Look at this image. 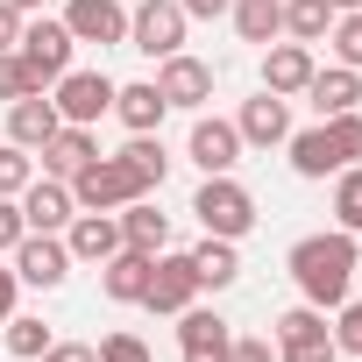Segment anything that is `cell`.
<instances>
[{"instance_id": "cell-1", "label": "cell", "mask_w": 362, "mask_h": 362, "mask_svg": "<svg viewBox=\"0 0 362 362\" xmlns=\"http://www.w3.org/2000/svg\"><path fill=\"white\" fill-rule=\"evenodd\" d=\"M284 270H291L298 298L327 313V305H341V298H348V284H355V270H362V249H355V235H348V228H327V235L291 242Z\"/></svg>"}, {"instance_id": "cell-2", "label": "cell", "mask_w": 362, "mask_h": 362, "mask_svg": "<svg viewBox=\"0 0 362 362\" xmlns=\"http://www.w3.org/2000/svg\"><path fill=\"white\" fill-rule=\"evenodd\" d=\"M192 214H199V228H206V235L242 242V235L256 228V192L242 185L235 170H221V177H206V185L192 192Z\"/></svg>"}, {"instance_id": "cell-3", "label": "cell", "mask_w": 362, "mask_h": 362, "mask_svg": "<svg viewBox=\"0 0 362 362\" xmlns=\"http://www.w3.org/2000/svg\"><path fill=\"white\" fill-rule=\"evenodd\" d=\"M270 341H277V362H334V355H341V348H334V327H327L320 305H291V313H277Z\"/></svg>"}, {"instance_id": "cell-4", "label": "cell", "mask_w": 362, "mask_h": 362, "mask_svg": "<svg viewBox=\"0 0 362 362\" xmlns=\"http://www.w3.org/2000/svg\"><path fill=\"white\" fill-rule=\"evenodd\" d=\"M71 29L64 22H50V15H36V22H22V43H15V57L29 64V78L36 86H57L64 71H71Z\"/></svg>"}, {"instance_id": "cell-5", "label": "cell", "mask_w": 362, "mask_h": 362, "mask_svg": "<svg viewBox=\"0 0 362 362\" xmlns=\"http://www.w3.org/2000/svg\"><path fill=\"white\" fill-rule=\"evenodd\" d=\"M71 199H78V214H121L128 199H149V192H135V177L121 170V156H93L78 177H71Z\"/></svg>"}, {"instance_id": "cell-6", "label": "cell", "mask_w": 362, "mask_h": 362, "mask_svg": "<svg viewBox=\"0 0 362 362\" xmlns=\"http://www.w3.org/2000/svg\"><path fill=\"white\" fill-rule=\"evenodd\" d=\"M185 8H177V0H142V8L128 15V50H142V57H170V50H185Z\"/></svg>"}, {"instance_id": "cell-7", "label": "cell", "mask_w": 362, "mask_h": 362, "mask_svg": "<svg viewBox=\"0 0 362 362\" xmlns=\"http://www.w3.org/2000/svg\"><path fill=\"white\" fill-rule=\"evenodd\" d=\"M156 93H163V107H177V114H206V100H214V64L192 57V50H170V57L156 64Z\"/></svg>"}, {"instance_id": "cell-8", "label": "cell", "mask_w": 362, "mask_h": 362, "mask_svg": "<svg viewBox=\"0 0 362 362\" xmlns=\"http://www.w3.org/2000/svg\"><path fill=\"white\" fill-rule=\"evenodd\" d=\"M50 107H57V121L93 128L100 114H114V78H107V71H64L57 93H50Z\"/></svg>"}, {"instance_id": "cell-9", "label": "cell", "mask_w": 362, "mask_h": 362, "mask_svg": "<svg viewBox=\"0 0 362 362\" xmlns=\"http://www.w3.org/2000/svg\"><path fill=\"white\" fill-rule=\"evenodd\" d=\"M185 156H192L206 177H221V170H235V163H242V128H235V121H221V114H192Z\"/></svg>"}, {"instance_id": "cell-10", "label": "cell", "mask_w": 362, "mask_h": 362, "mask_svg": "<svg viewBox=\"0 0 362 362\" xmlns=\"http://www.w3.org/2000/svg\"><path fill=\"white\" fill-rule=\"evenodd\" d=\"M57 22L71 29V43H100V50L128 43V8H121V0H64Z\"/></svg>"}, {"instance_id": "cell-11", "label": "cell", "mask_w": 362, "mask_h": 362, "mask_svg": "<svg viewBox=\"0 0 362 362\" xmlns=\"http://www.w3.org/2000/svg\"><path fill=\"white\" fill-rule=\"evenodd\" d=\"M228 348H235V327L221 313H206L199 298L177 313V355L185 362H228Z\"/></svg>"}, {"instance_id": "cell-12", "label": "cell", "mask_w": 362, "mask_h": 362, "mask_svg": "<svg viewBox=\"0 0 362 362\" xmlns=\"http://www.w3.org/2000/svg\"><path fill=\"white\" fill-rule=\"evenodd\" d=\"M15 277L36 284V291H57V284L71 277V249H64V235H22V242H15Z\"/></svg>"}, {"instance_id": "cell-13", "label": "cell", "mask_w": 362, "mask_h": 362, "mask_svg": "<svg viewBox=\"0 0 362 362\" xmlns=\"http://www.w3.org/2000/svg\"><path fill=\"white\" fill-rule=\"evenodd\" d=\"M192 298H199L192 256H170V249H163V256L149 263V291H142V305H149V313H170V320H177V313H185Z\"/></svg>"}, {"instance_id": "cell-14", "label": "cell", "mask_w": 362, "mask_h": 362, "mask_svg": "<svg viewBox=\"0 0 362 362\" xmlns=\"http://www.w3.org/2000/svg\"><path fill=\"white\" fill-rule=\"evenodd\" d=\"M71 214H78V199H71V185L64 177H29V192H22V221H29V235H64L71 228Z\"/></svg>"}, {"instance_id": "cell-15", "label": "cell", "mask_w": 362, "mask_h": 362, "mask_svg": "<svg viewBox=\"0 0 362 362\" xmlns=\"http://www.w3.org/2000/svg\"><path fill=\"white\" fill-rule=\"evenodd\" d=\"M313 71H320L313 43H263V93H277V100H298V93L313 86Z\"/></svg>"}, {"instance_id": "cell-16", "label": "cell", "mask_w": 362, "mask_h": 362, "mask_svg": "<svg viewBox=\"0 0 362 362\" xmlns=\"http://www.w3.org/2000/svg\"><path fill=\"white\" fill-rule=\"evenodd\" d=\"M235 128H242V149H284V135H291V100L256 93V100H242Z\"/></svg>"}, {"instance_id": "cell-17", "label": "cell", "mask_w": 362, "mask_h": 362, "mask_svg": "<svg viewBox=\"0 0 362 362\" xmlns=\"http://www.w3.org/2000/svg\"><path fill=\"white\" fill-rule=\"evenodd\" d=\"M93 156H100L93 128H71V121H64V128H57V135H50L43 149H36V170H43V177H64V185H71V177H78V170H86Z\"/></svg>"}, {"instance_id": "cell-18", "label": "cell", "mask_w": 362, "mask_h": 362, "mask_svg": "<svg viewBox=\"0 0 362 362\" xmlns=\"http://www.w3.org/2000/svg\"><path fill=\"white\" fill-rule=\"evenodd\" d=\"M149 263H156L149 249H128V242H121V249L100 263V291H107L114 305H142V291H149Z\"/></svg>"}, {"instance_id": "cell-19", "label": "cell", "mask_w": 362, "mask_h": 362, "mask_svg": "<svg viewBox=\"0 0 362 362\" xmlns=\"http://www.w3.org/2000/svg\"><path fill=\"white\" fill-rule=\"evenodd\" d=\"M284 149H291V170H298V177H313V185H320V177H334V170H348V163H341V149H334V135H327V121L291 128V135H284Z\"/></svg>"}, {"instance_id": "cell-20", "label": "cell", "mask_w": 362, "mask_h": 362, "mask_svg": "<svg viewBox=\"0 0 362 362\" xmlns=\"http://www.w3.org/2000/svg\"><path fill=\"white\" fill-rule=\"evenodd\" d=\"M64 249H71V263H107L121 249V214H71Z\"/></svg>"}, {"instance_id": "cell-21", "label": "cell", "mask_w": 362, "mask_h": 362, "mask_svg": "<svg viewBox=\"0 0 362 362\" xmlns=\"http://www.w3.org/2000/svg\"><path fill=\"white\" fill-rule=\"evenodd\" d=\"M298 100H313V114H320V121H334V114L362 107V71H348V64H327V71H313V86H305Z\"/></svg>"}, {"instance_id": "cell-22", "label": "cell", "mask_w": 362, "mask_h": 362, "mask_svg": "<svg viewBox=\"0 0 362 362\" xmlns=\"http://www.w3.org/2000/svg\"><path fill=\"white\" fill-rule=\"evenodd\" d=\"M163 93H156V78H135V86H114V121L128 128V135H156L163 128Z\"/></svg>"}, {"instance_id": "cell-23", "label": "cell", "mask_w": 362, "mask_h": 362, "mask_svg": "<svg viewBox=\"0 0 362 362\" xmlns=\"http://www.w3.org/2000/svg\"><path fill=\"white\" fill-rule=\"evenodd\" d=\"M114 156H121V170L135 177V192H163V177H170V149H163V135H128Z\"/></svg>"}, {"instance_id": "cell-24", "label": "cell", "mask_w": 362, "mask_h": 362, "mask_svg": "<svg viewBox=\"0 0 362 362\" xmlns=\"http://www.w3.org/2000/svg\"><path fill=\"white\" fill-rule=\"evenodd\" d=\"M57 128H64V121H57V107H50L43 93H22V100L8 107V142H22L29 156H36V149H43Z\"/></svg>"}, {"instance_id": "cell-25", "label": "cell", "mask_w": 362, "mask_h": 362, "mask_svg": "<svg viewBox=\"0 0 362 362\" xmlns=\"http://www.w3.org/2000/svg\"><path fill=\"white\" fill-rule=\"evenodd\" d=\"M121 242L163 256V249H170V214H156V199H128V206H121Z\"/></svg>"}, {"instance_id": "cell-26", "label": "cell", "mask_w": 362, "mask_h": 362, "mask_svg": "<svg viewBox=\"0 0 362 362\" xmlns=\"http://www.w3.org/2000/svg\"><path fill=\"white\" fill-rule=\"evenodd\" d=\"M185 256H192V277H199V291H228V284L242 277V256H235V242H221V235L192 242Z\"/></svg>"}, {"instance_id": "cell-27", "label": "cell", "mask_w": 362, "mask_h": 362, "mask_svg": "<svg viewBox=\"0 0 362 362\" xmlns=\"http://www.w3.org/2000/svg\"><path fill=\"white\" fill-rule=\"evenodd\" d=\"M228 22H235L242 43H277L284 36V0H235Z\"/></svg>"}, {"instance_id": "cell-28", "label": "cell", "mask_w": 362, "mask_h": 362, "mask_svg": "<svg viewBox=\"0 0 362 362\" xmlns=\"http://www.w3.org/2000/svg\"><path fill=\"white\" fill-rule=\"evenodd\" d=\"M334 0H284V36L291 43H327V29H334Z\"/></svg>"}, {"instance_id": "cell-29", "label": "cell", "mask_w": 362, "mask_h": 362, "mask_svg": "<svg viewBox=\"0 0 362 362\" xmlns=\"http://www.w3.org/2000/svg\"><path fill=\"white\" fill-rule=\"evenodd\" d=\"M50 341H57V334H50L36 313H8V355H15V362H43Z\"/></svg>"}, {"instance_id": "cell-30", "label": "cell", "mask_w": 362, "mask_h": 362, "mask_svg": "<svg viewBox=\"0 0 362 362\" xmlns=\"http://www.w3.org/2000/svg\"><path fill=\"white\" fill-rule=\"evenodd\" d=\"M334 228H348V235H362V163H348V170H334Z\"/></svg>"}, {"instance_id": "cell-31", "label": "cell", "mask_w": 362, "mask_h": 362, "mask_svg": "<svg viewBox=\"0 0 362 362\" xmlns=\"http://www.w3.org/2000/svg\"><path fill=\"white\" fill-rule=\"evenodd\" d=\"M327 50H334V64H348V71H362V8H348V15H334V29H327Z\"/></svg>"}, {"instance_id": "cell-32", "label": "cell", "mask_w": 362, "mask_h": 362, "mask_svg": "<svg viewBox=\"0 0 362 362\" xmlns=\"http://www.w3.org/2000/svg\"><path fill=\"white\" fill-rule=\"evenodd\" d=\"M29 177H36V156L22 142H0V199H22Z\"/></svg>"}, {"instance_id": "cell-33", "label": "cell", "mask_w": 362, "mask_h": 362, "mask_svg": "<svg viewBox=\"0 0 362 362\" xmlns=\"http://www.w3.org/2000/svg\"><path fill=\"white\" fill-rule=\"evenodd\" d=\"M334 348L362 362V298H341L334 305Z\"/></svg>"}, {"instance_id": "cell-34", "label": "cell", "mask_w": 362, "mask_h": 362, "mask_svg": "<svg viewBox=\"0 0 362 362\" xmlns=\"http://www.w3.org/2000/svg\"><path fill=\"white\" fill-rule=\"evenodd\" d=\"M327 135H334V149H341V163H362V107H348V114H334V121H327Z\"/></svg>"}, {"instance_id": "cell-35", "label": "cell", "mask_w": 362, "mask_h": 362, "mask_svg": "<svg viewBox=\"0 0 362 362\" xmlns=\"http://www.w3.org/2000/svg\"><path fill=\"white\" fill-rule=\"evenodd\" d=\"M22 93H43V86L29 78V64H22L15 50H0V107H15Z\"/></svg>"}, {"instance_id": "cell-36", "label": "cell", "mask_w": 362, "mask_h": 362, "mask_svg": "<svg viewBox=\"0 0 362 362\" xmlns=\"http://www.w3.org/2000/svg\"><path fill=\"white\" fill-rule=\"evenodd\" d=\"M93 355H100V362H156V355H149V341H142V334H128V327H121V334H107Z\"/></svg>"}, {"instance_id": "cell-37", "label": "cell", "mask_w": 362, "mask_h": 362, "mask_svg": "<svg viewBox=\"0 0 362 362\" xmlns=\"http://www.w3.org/2000/svg\"><path fill=\"white\" fill-rule=\"evenodd\" d=\"M228 362H277V341H270V334H235Z\"/></svg>"}, {"instance_id": "cell-38", "label": "cell", "mask_w": 362, "mask_h": 362, "mask_svg": "<svg viewBox=\"0 0 362 362\" xmlns=\"http://www.w3.org/2000/svg\"><path fill=\"white\" fill-rule=\"evenodd\" d=\"M29 235V221H22V199H0V256H15V242Z\"/></svg>"}, {"instance_id": "cell-39", "label": "cell", "mask_w": 362, "mask_h": 362, "mask_svg": "<svg viewBox=\"0 0 362 362\" xmlns=\"http://www.w3.org/2000/svg\"><path fill=\"white\" fill-rule=\"evenodd\" d=\"M43 362H100V355H93L86 341H50V348H43Z\"/></svg>"}, {"instance_id": "cell-40", "label": "cell", "mask_w": 362, "mask_h": 362, "mask_svg": "<svg viewBox=\"0 0 362 362\" xmlns=\"http://www.w3.org/2000/svg\"><path fill=\"white\" fill-rule=\"evenodd\" d=\"M177 8H185V22H221L235 0H177Z\"/></svg>"}, {"instance_id": "cell-41", "label": "cell", "mask_w": 362, "mask_h": 362, "mask_svg": "<svg viewBox=\"0 0 362 362\" xmlns=\"http://www.w3.org/2000/svg\"><path fill=\"white\" fill-rule=\"evenodd\" d=\"M22 22H29V15H15L8 0H0V50H15V43H22Z\"/></svg>"}, {"instance_id": "cell-42", "label": "cell", "mask_w": 362, "mask_h": 362, "mask_svg": "<svg viewBox=\"0 0 362 362\" xmlns=\"http://www.w3.org/2000/svg\"><path fill=\"white\" fill-rule=\"evenodd\" d=\"M15 298H22V277H15V270H0V327H8V313H15Z\"/></svg>"}, {"instance_id": "cell-43", "label": "cell", "mask_w": 362, "mask_h": 362, "mask_svg": "<svg viewBox=\"0 0 362 362\" xmlns=\"http://www.w3.org/2000/svg\"><path fill=\"white\" fill-rule=\"evenodd\" d=\"M8 8H15V15H36V8H43V0H8Z\"/></svg>"}, {"instance_id": "cell-44", "label": "cell", "mask_w": 362, "mask_h": 362, "mask_svg": "<svg viewBox=\"0 0 362 362\" xmlns=\"http://www.w3.org/2000/svg\"><path fill=\"white\" fill-rule=\"evenodd\" d=\"M334 8H341V15H348V8H362V0H334Z\"/></svg>"}]
</instances>
